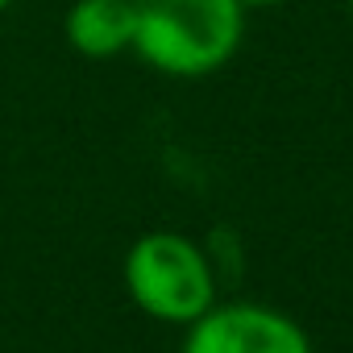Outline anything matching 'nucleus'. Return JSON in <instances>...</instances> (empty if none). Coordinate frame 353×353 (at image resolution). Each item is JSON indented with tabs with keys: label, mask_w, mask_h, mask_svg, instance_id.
Segmentation results:
<instances>
[{
	"label": "nucleus",
	"mask_w": 353,
	"mask_h": 353,
	"mask_svg": "<svg viewBox=\"0 0 353 353\" xmlns=\"http://www.w3.org/2000/svg\"><path fill=\"white\" fill-rule=\"evenodd\" d=\"M67 42L83 59H112L133 50L137 0H75L67 9Z\"/></svg>",
	"instance_id": "20e7f679"
},
{
	"label": "nucleus",
	"mask_w": 353,
	"mask_h": 353,
	"mask_svg": "<svg viewBox=\"0 0 353 353\" xmlns=\"http://www.w3.org/2000/svg\"><path fill=\"white\" fill-rule=\"evenodd\" d=\"M241 0H137L133 50L162 75H208L245 34Z\"/></svg>",
	"instance_id": "f257e3e1"
},
{
	"label": "nucleus",
	"mask_w": 353,
	"mask_h": 353,
	"mask_svg": "<svg viewBox=\"0 0 353 353\" xmlns=\"http://www.w3.org/2000/svg\"><path fill=\"white\" fill-rule=\"evenodd\" d=\"M9 5H13V0H0V13H5V9H9Z\"/></svg>",
	"instance_id": "423d86ee"
},
{
	"label": "nucleus",
	"mask_w": 353,
	"mask_h": 353,
	"mask_svg": "<svg viewBox=\"0 0 353 353\" xmlns=\"http://www.w3.org/2000/svg\"><path fill=\"white\" fill-rule=\"evenodd\" d=\"M241 5H279V0H241Z\"/></svg>",
	"instance_id": "39448f33"
},
{
	"label": "nucleus",
	"mask_w": 353,
	"mask_h": 353,
	"mask_svg": "<svg viewBox=\"0 0 353 353\" xmlns=\"http://www.w3.org/2000/svg\"><path fill=\"white\" fill-rule=\"evenodd\" d=\"M125 283L158 320H196L208 312L212 299V274L200 250L174 233H150L141 237L125 258Z\"/></svg>",
	"instance_id": "f03ea898"
},
{
	"label": "nucleus",
	"mask_w": 353,
	"mask_h": 353,
	"mask_svg": "<svg viewBox=\"0 0 353 353\" xmlns=\"http://www.w3.org/2000/svg\"><path fill=\"white\" fill-rule=\"evenodd\" d=\"M349 13H353V0H349Z\"/></svg>",
	"instance_id": "0eeeda50"
},
{
	"label": "nucleus",
	"mask_w": 353,
	"mask_h": 353,
	"mask_svg": "<svg viewBox=\"0 0 353 353\" xmlns=\"http://www.w3.org/2000/svg\"><path fill=\"white\" fill-rule=\"evenodd\" d=\"M183 353H307L303 332L262 307H225L204 316Z\"/></svg>",
	"instance_id": "7ed1b4c3"
}]
</instances>
